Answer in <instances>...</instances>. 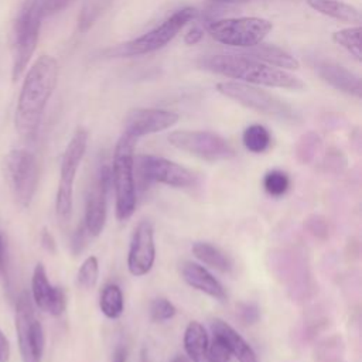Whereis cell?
<instances>
[{"instance_id":"obj_36","label":"cell","mask_w":362,"mask_h":362,"mask_svg":"<svg viewBox=\"0 0 362 362\" xmlns=\"http://www.w3.org/2000/svg\"><path fill=\"white\" fill-rule=\"evenodd\" d=\"M239 318L245 322V324H255L259 317H260V311L259 307L253 303H243L239 305Z\"/></svg>"},{"instance_id":"obj_4","label":"cell","mask_w":362,"mask_h":362,"mask_svg":"<svg viewBox=\"0 0 362 362\" xmlns=\"http://www.w3.org/2000/svg\"><path fill=\"white\" fill-rule=\"evenodd\" d=\"M44 14L35 0H24L13 23L11 78L17 81L27 68L38 42Z\"/></svg>"},{"instance_id":"obj_12","label":"cell","mask_w":362,"mask_h":362,"mask_svg":"<svg viewBox=\"0 0 362 362\" xmlns=\"http://www.w3.org/2000/svg\"><path fill=\"white\" fill-rule=\"evenodd\" d=\"M134 168L144 182H160L174 188H185L194 185L197 181L192 171L164 157L150 154L139 156L134 158Z\"/></svg>"},{"instance_id":"obj_28","label":"cell","mask_w":362,"mask_h":362,"mask_svg":"<svg viewBox=\"0 0 362 362\" xmlns=\"http://www.w3.org/2000/svg\"><path fill=\"white\" fill-rule=\"evenodd\" d=\"M109 3L110 0H85L78 16L79 31L86 33L98 20V17L103 13V10L107 7Z\"/></svg>"},{"instance_id":"obj_43","label":"cell","mask_w":362,"mask_h":362,"mask_svg":"<svg viewBox=\"0 0 362 362\" xmlns=\"http://www.w3.org/2000/svg\"><path fill=\"white\" fill-rule=\"evenodd\" d=\"M173 362H187V361H185V358H182V356H177Z\"/></svg>"},{"instance_id":"obj_1","label":"cell","mask_w":362,"mask_h":362,"mask_svg":"<svg viewBox=\"0 0 362 362\" xmlns=\"http://www.w3.org/2000/svg\"><path fill=\"white\" fill-rule=\"evenodd\" d=\"M58 62L51 55H41L28 69L17 99L14 126L17 133L35 139L45 106L57 86Z\"/></svg>"},{"instance_id":"obj_8","label":"cell","mask_w":362,"mask_h":362,"mask_svg":"<svg viewBox=\"0 0 362 362\" xmlns=\"http://www.w3.org/2000/svg\"><path fill=\"white\" fill-rule=\"evenodd\" d=\"M272 28L273 24L260 17L222 18L208 24L212 40L235 48H250L260 44Z\"/></svg>"},{"instance_id":"obj_32","label":"cell","mask_w":362,"mask_h":362,"mask_svg":"<svg viewBox=\"0 0 362 362\" xmlns=\"http://www.w3.org/2000/svg\"><path fill=\"white\" fill-rule=\"evenodd\" d=\"M305 229L308 230L310 235H313L317 239H325L328 236V222L324 216L313 214L310 215L305 222H304Z\"/></svg>"},{"instance_id":"obj_15","label":"cell","mask_w":362,"mask_h":362,"mask_svg":"<svg viewBox=\"0 0 362 362\" xmlns=\"http://www.w3.org/2000/svg\"><path fill=\"white\" fill-rule=\"evenodd\" d=\"M177 122L178 115L175 112L154 107H137L127 113L123 133L137 140L139 137L167 130Z\"/></svg>"},{"instance_id":"obj_13","label":"cell","mask_w":362,"mask_h":362,"mask_svg":"<svg viewBox=\"0 0 362 362\" xmlns=\"http://www.w3.org/2000/svg\"><path fill=\"white\" fill-rule=\"evenodd\" d=\"M112 187V173L109 165H102L89 187L85 201L83 225L90 236H99L105 228L107 216V192Z\"/></svg>"},{"instance_id":"obj_27","label":"cell","mask_w":362,"mask_h":362,"mask_svg":"<svg viewBox=\"0 0 362 362\" xmlns=\"http://www.w3.org/2000/svg\"><path fill=\"white\" fill-rule=\"evenodd\" d=\"M361 25L348 27L332 34V40L335 44L345 48L349 54H352L358 61L362 59V45H361Z\"/></svg>"},{"instance_id":"obj_24","label":"cell","mask_w":362,"mask_h":362,"mask_svg":"<svg viewBox=\"0 0 362 362\" xmlns=\"http://www.w3.org/2000/svg\"><path fill=\"white\" fill-rule=\"evenodd\" d=\"M99 308L102 314L110 320H116L123 314L124 300L122 288L115 284H106L99 297Z\"/></svg>"},{"instance_id":"obj_22","label":"cell","mask_w":362,"mask_h":362,"mask_svg":"<svg viewBox=\"0 0 362 362\" xmlns=\"http://www.w3.org/2000/svg\"><path fill=\"white\" fill-rule=\"evenodd\" d=\"M307 4L314 8L315 11L328 16L331 18L346 21V23H361V13L359 10L339 0H305Z\"/></svg>"},{"instance_id":"obj_41","label":"cell","mask_w":362,"mask_h":362,"mask_svg":"<svg viewBox=\"0 0 362 362\" xmlns=\"http://www.w3.org/2000/svg\"><path fill=\"white\" fill-rule=\"evenodd\" d=\"M113 362H126V349L123 346H117L113 354Z\"/></svg>"},{"instance_id":"obj_2","label":"cell","mask_w":362,"mask_h":362,"mask_svg":"<svg viewBox=\"0 0 362 362\" xmlns=\"http://www.w3.org/2000/svg\"><path fill=\"white\" fill-rule=\"evenodd\" d=\"M199 66L205 71L223 75L226 78L239 79L250 85H263L269 88H283L301 90L305 83L284 69L267 65L243 54H221L208 55L199 59Z\"/></svg>"},{"instance_id":"obj_34","label":"cell","mask_w":362,"mask_h":362,"mask_svg":"<svg viewBox=\"0 0 362 362\" xmlns=\"http://www.w3.org/2000/svg\"><path fill=\"white\" fill-rule=\"evenodd\" d=\"M38 7L41 8L44 17L55 14L61 10H64L65 7H68L74 0H35Z\"/></svg>"},{"instance_id":"obj_5","label":"cell","mask_w":362,"mask_h":362,"mask_svg":"<svg viewBox=\"0 0 362 362\" xmlns=\"http://www.w3.org/2000/svg\"><path fill=\"white\" fill-rule=\"evenodd\" d=\"M198 11L192 7H184L167 17L160 25L147 31L146 34L120 44L106 51L109 57H134L154 52L168 44L178 31L197 17Z\"/></svg>"},{"instance_id":"obj_11","label":"cell","mask_w":362,"mask_h":362,"mask_svg":"<svg viewBox=\"0 0 362 362\" xmlns=\"http://www.w3.org/2000/svg\"><path fill=\"white\" fill-rule=\"evenodd\" d=\"M168 141L175 148L206 161L230 160L236 156L226 139L208 130H174L168 134Z\"/></svg>"},{"instance_id":"obj_7","label":"cell","mask_w":362,"mask_h":362,"mask_svg":"<svg viewBox=\"0 0 362 362\" xmlns=\"http://www.w3.org/2000/svg\"><path fill=\"white\" fill-rule=\"evenodd\" d=\"M88 146V132L76 129L65 147L59 168V182L55 195V214L61 222H68L72 214L74 181Z\"/></svg>"},{"instance_id":"obj_3","label":"cell","mask_w":362,"mask_h":362,"mask_svg":"<svg viewBox=\"0 0 362 362\" xmlns=\"http://www.w3.org/2000/svg\"><path fill=\"white\" fill-rule=\"evenodd\" d=\"M134 144L136 139L123 133L113 151L110 173L116 195V218L119 221H127L136 209Z\"/></svg>"},{"instance_id":"obj_42","label":"cell","mask_w":362,"mask_h":362,"mask_svg":"<svg viewBox=\"0 0 362 362\" xmlns=\"http://www.w3.org/2000/svg\"><path fill=\"white\" fill-rule=\"evenodd\" d=\"M212 3H219V4H236V3H246L252 0H209Z\"/></svg>"},{"instance_id":"obj_19","label":"cell","mask_w":362,"mask_h":362,"mask_svg":"<svg viewBox=\"0 0 362 362\" xmlns=\"http://www.w3.org/2000/svg\"><path fill=\"white\" fill-rule=\"evenodd\" d=\"M211 329L212 334L226 345L229 352L236 356L239 362H257L256 352L249 345V342L226 321L214 318L211 321Z\"/></svg>"},{"instance_id":"obj_33","label":"cell","mask_w":362,"mask_h":362,"mask_svg":"<svg viewBox=\"0 0 362 362\" xmlns=\"http://www.w3.org/2000/svg\"><path fill=\"white\" fill-rule=\"evenodd\" d=\"M232 354L226 348V345L214 335L211 344H208V359L209 362H229Z\"/></svg>"},{"instance_id":"obj_35","label":"cell","mask_w":362,"mask_h":362,"mask_svg":"<svg viewBox=\"0 0 362 362\" xmlns=\"http://www.w3.org/2000/svg\"><path fill=\"white\" fill-rule=\"evenodd\" d=\"M86 233H88V230H86L83 222L79 223L76 226V229L74 230V233L71 236V250L74 255H79L83 250L85 243H86Z\"/></svg>"},{"instance_id":"obj_10","label":"cell","mask_w":362,"mask_h":362,"mask_svg":"<svg viewBox=\"0 0 362 362\" xmlns=\"http://www.w3.org/2000/svg\"><path fill=\"white\" fill-rule=\"evenodd\" d=\"M16 332L23 362H41L44 354V329L35 315L28 293H21L16 303Z\"/></svg>"},{"instance_id":"obj_39","label":"cell","mask_w":362,"mask_h":362,"mask_svg":"<svg viewBox=\"0 0 362 362\" xmlns=\"http://www.w3.org/2000/svg\"><path fill=\"white\" fill-rule=\"evenodd\" d=\"M40 240H41L42 247H44L47 252L54 253V252L57 250L55 239H54V236L51 235V232H49L47 228H44V229L41 230V238H40Z\"/></svg>"},{"instance_id":"obj_29","label":"cell","mask_w":362,"mask_h":362,"mask_svg":"<svg viewBox=\"0 0 362 362\" xmlns=\"http://www.w3.org/2000/svg\"><path fill=\"white\" fill-rule=\"evenodd\" d=\"M290 187L288 175L281 170H270L263 177V188L272 197H281Z\"/></svg>"},{"instance_id":"obj_37","label":"cell","mask_w":362,"mask_h":362,"mask_svg":"<svg viewBox=\"0 0 362 362\" xmlns=\"http://www.w3.org/2000/svg\"><path fill=\"white\" fill-rule=\"evenodd\" d=\"M8 256H7V242L4 235L0 232V277L7 276Z\"/></svg>"},{"instance_id":"obj_17","label":"cell","mask_w":362,"mask_h":362,"mask_svg":"<svg viewBox=\"0 0 362 362\" xmlns=\"http://www.w3.org/2000/svg\"><path fill=\"white\" fill-rule=\"evenodd\" d=\"M315 69L317 74L337 90L352 95L355 98H361L362 81L361 76L355 72L332 61H320Z\"/></svg>"},{"instance_id":"obj_21","label":"cell","mask_w":362,"mask_h":362,"mask_svg":"<svg viewBox=\"0 0 362 362\" xmlns=\"http://www.w3.org/2000/svg\"><path fill=\"white\" fill-rule=\"evenodd\" d=\"M208 335L198 321L188 322L184 331V349L192 362H209L208 359Z\"/></svg>"},{"instance_id":"obj_31","label":"cell","mask_w":362,"mask_h":362,"mask_svg":"<svg viewBox=\"0 0 362 362\" xmlns=\"http://www.w3.org/2000/svg\"><path fill=\"white\" fill-rule=\"evenodd\" d=\"M177 313V308L174 304L167 298H156L150 304V317L156 322H163L167 320H171Z\"/></svg>"},{"instance_id":"obj_23","label":"cell","mask_w":362,"mask_h":362,"mask_svg":"<svg viewBox=\"0 0 362 362\" xmlns=\"http://www.w3.org/2000/svg\"><path fill=\"white\" fill-rule=\"evenodd\" d=\"M191 250L198 260L222 273H229L232 270V260L229 256L208 242H195Z\"/></svg>"},{"instance_id":"obj_26","label":"cell","mask_w":362,"mask_h":362,"mask_svg":"<svg viewBox=\"0 0 362 362\" xmlns=\"http://www.w3.org/2000/svg\"><path fill=\"white\" fill-rule=\"evenodd\" d=\"M321 144H322V141H321V137L318 136V133L307 132V133L301 134L294 146L296 158L301 164L311 163L315 158L317 153L320 151Z\"/></svg>"},{"instance_id":"obj_9","label":"cell","mask_w":362,"mask_h":362,"mask_svg":"<svg viewBox=\"0 0 362 362\" xmlns=\"http://www.w3.org/2000/svg\"><path fill=\"white\" fill-rule=\"evenodd\" d=\"M216 90L223 96L240 103L245 107L256 110L263 115L274 116L279 119H294L296 113L293 107L279 96L257 88L256 85L225 81L216 85Z\"/></svg>"},{"instance_id":"obj_38","label":"cell","mask_w":362,"mask_h":362,"mask_svg":"<svg viewBox=\"0 0 362 362\" xmlns=\"http://www.w3.org/2000/svg\"><path fill=\"white\" fill-rule=\"evenodd\" d=\"M202 38H204V30L201 27H198V25H194L184 35V42L188 44V45H194V44L199 42Z\"/></svg>"},{"instance_id":"obj_6","label":"cell","mask_w":362,"mask_h":362,"mask_svg":"<svg viewBox=\"0 0 362 362\" xmlns=\"http://www.w3.org/2000/svg\"><path fill=\"white\" fill-rule=\"evenodd\" d=\"M3 173L14 201L21 208H28L40 178L37 157L25 148L10 150L3 160Z\"/></svg>"},{"instance_id":"obj_18","label":"cell","mask_w":362,"mask_h":362,"mask_svg":"<svg viewBox=\"0 0 362 362\" xmlns=\"http://www.w3.org/2000/svg\"><path fill=\"white\" fill-rule=\"evenodd\" d=\"M181 276L184 281L191 286L195 290H199L205 293L206 296L218 300V301H225L226 300V291L223 286L219 283L218 279L214 277L212 273H209L202 264L187 260L181 263L180 267Z\"/></svg>"},{"instance_id":"obj_20","label":"cell","mask_w":362,"mask_h":362,"mask_svg":"<svg viewBox=\"0 0 362 362\" xmlns=\"http://www.w3.org/2000/svg\"><path fill=\"white\" fill-rule=\"evenodd\" d=\"M246 51L243 55L255 58L257 61H262L267 65L283 68V69H297L300 66V62L297 58H294L291 54H288L286 49L272 45V44H257L250 48H245Z\"/></svg>"},{"instance_id":"obj_16","label":"cell","mask_w":362,"mask_h":362,"mask_svg":"<svg viewBox=\"0 0 362 362\" xmlns=\"http://www.w3.org/2000/svg\"><path fill=\"white\" fill-rule=\"evenodd\" d=\"M31 294L33 301L40 310L55 317L61 315L65 311V291L61 287L52 286L49 283L42 263H37V266L34 267L31 277Z\"/></svg>"},{"instance_id":"obj_14","label":"cell","mask_w":362,"mask_h":362,"mask_svg":"<svg viewBox=\"0 0 362 362\" xmlns=\"http://www.w3.org/2000/svg\"><path fill=\"white\" fill-rule=\"evenodd\" d=\"M156 260V245H154V229L150 221L143 219L137 223L133 230L129 255L127 269L133 276L147 274Z\"/></svg>"},{"instance_id":"obj_40","label":"cell","mask_w":362,"mask_h":362,"mask_svg":"<svg viewBox=\"0 0 362 362\" xmlns=\"http://www.w3.org/2000/svg\"><path fill=\"white\" fill-rule=\"evenodd\" d=\"M8 358H10L8 339L6 338L3 331L0 329V362H8Z\"/></svg>"},{"instance_id":"obj_25","label":"cell","mask_w":362,"mask_h":362,"mask_svg":"<svg viewBox=\"0 0 362 362\" xmlns=\"http://www.w3.org/2000/svg\"><path fill=\"white\" fill-rule=\"evenodd\" d=\"M242 141L250 153H263L270 146V133L262 124H250L243 130Z\"/></svg>"},{"instance_id":"obj_30","label":"cell","mask_w":362,"mask_h":362,"mask_svg":"<svg viewBox=\"0 0 362 362\" xmlns=\"http://www.w3.org/2000/svg\"><path fill=\"white\" fill-rule=\"evenodd\" d=\"M99 277V262L96 256H88L78 269L76 280L83 288H93Z\"/></svg>"}]
</instances>
